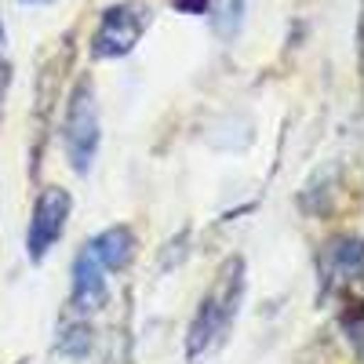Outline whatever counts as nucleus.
<instances>
[{
    "label": "nucleus",
    "mask_w": 364,
    "mask_h": 364,
    "mask_svg": "<svg viewBox=\"0 0 364 364\" xmlns=\"http://www.w3.org/2000/svg\"><path fill=\"white\" fill-rule=\"evenodd\" d=\"M240 302H245V259L233 255L219 266L211 288L197 302V314H193L190 331H186V360L190 364L208 360L230 339L237 314H240Z\"/></svg>",
    "instance_id": "f257e3e1"
},
{
    "label": "nucleus",
    "mask_w": 364,
    "mask_h": 364,
    "mask_svg": "<svg viewBox=\"0 0 364 364\" xmlns=\"http://www.w3.org/2000/svg\"><path fill=\"white\" fill-rule=\"evenodd\" d=\"M87 248H91V255L106 266V273H120V269H128L135 262L139 240H135V230L132 226L117 223V226H106L99 237H91Z\"/></svg>",
    "instance_id": "0eeeda50"
},
{
    "label": "nucleus",
    "mask_w": 364,
    "mask_h": 364,
    "mask_svg": "<svg viewBox=\"0 0 364 364\" xmlns=\"http://www.w3.org/2000/svg\"><path fill=\"white\" fill-rule=\"evenodd\" d=\"M360 277V240L357 237H339L321 252V295L328 299L331 291L350 288Z\"/></svg>",
    "instance_id": "423d86ee"
},
{
    "label": "nucleus",
    "mask_w": 364,
    "mask_h": 364,
    "mask_svg": "<svg viewBox=\"0 0 364 364\" xmlns=\"http://www.w3.org/2000/svg\"><path fill=\"white\" fill-rule=\"evenodd\" d=\"M99 142H102V124H99L95 84H91V77H80L70 91L66 113H63V149L77 175L91 171V164L99 157Z\"/></svg>",
    "instance_id": "f03ea898"
},
{
    "label": "nucleus",
    "mask_w": 364,
    "mask_h": 364,
    "mask_svg": "<svg viewBox=\"0 0 364 364\" xmlns=\"http://www.w3.org/2000/svg\"><path fill=\"white\" fill-rule=\"evenodd\" d=\"M109 302V281H106V266L91 255V248L84 245L73 259V291H70V314L87 317L102 310Z\"/></svg>",
    "instance_id": "39448f33"
},
{
    "label": "nucleus",
    "mask_w": 364,
    "mask_h": 364,
    "mask_svg": "<svg viewBox=\"0 0 364 364\" xmlns=\"http://www.w3.org/2000/svg\"><path fill=\"white\" fill-rule=\"evenodd\" d=\"M240 18H245V0H219L215 15H211L219 37H233L237 29H240Z\"/></svg>",
    "instance_id": "1a4fd4ad"
},
{
    "label": "nucleus",
    "mask_w": 364,
    "mask_h": 364,
    "mask_svg": "<svg viewBox=\"0 0 364 364\" xmlns=\"http://www.w3.org/2000/svg\"><path fill=\"white\" fill-rule=\"evenodd\" d=\"M154 22V11L139 0H120V4H109L91 33V55L95 58H124L139 48L142 33Z\"/></svg>",
    "instance_id": "7ed1b4c3"
},
{
    "label": "nucleus",
    "mask_w": 364,
    "mask_h": 364,
    "mask_svg": "<svg viewBox=\"0 0 364 364\" xmlns=\"http://www.w3.org/2000/svg\"><path fill=\"white\" fill-rule=\"evenodd\" d=\"M22 4H48V0H22Z\"/></svg>",
    "instance_id": "9b49d317"
},
{
    "label": "nucleus",
    "mask_w": 364,
    "mask_h": 364,
    "mask_svg": "<svg viewBox=\"0 0 364 364\" xmlns=\"http://www.w3.org/2000/svg\"><path fill=\"white\" fill-rule=\"evenodd\" d=\"M73 211V197L63 186H48L41 190V197L33 200V215H29V230H26V255L33 262H44L48 252L63 240L66 223Z\"/></svg>",
    "instance_id": "20e7f679"
},
{
    "label": "nucleus",
    "mask_w": 364,
    "mask_h": 364,
    "mask_svg": "<svg viewBox=\"0 0 364 364\" xmlns=\"http://www.w3.org/2000/svg\"><path fill=\"white\" fill-rule=\"evenodd\" d=\"M91 343H95V328H91L87 317H77L70 314L63 324H58V339H55V350L63 353L66 360H80L91 353Z\"/></svg>",
    "instance_id": "6e6552de"
},
{
    "label": "nucleus",
    "mask_w": 364,
    "mask_h": 364,
    "mask_svg": "<svg viewBox=\"0 0 364 364\" xmlns=\"http://www.w3.org/2000/svg\"><path fill=\"white\" fill-rule=\"evenodd\" d=\"M171 8L182 15H204L211 8V0H171Z\"/></svg>",
    "instance_id": "9d476101"
}]
</instances>
